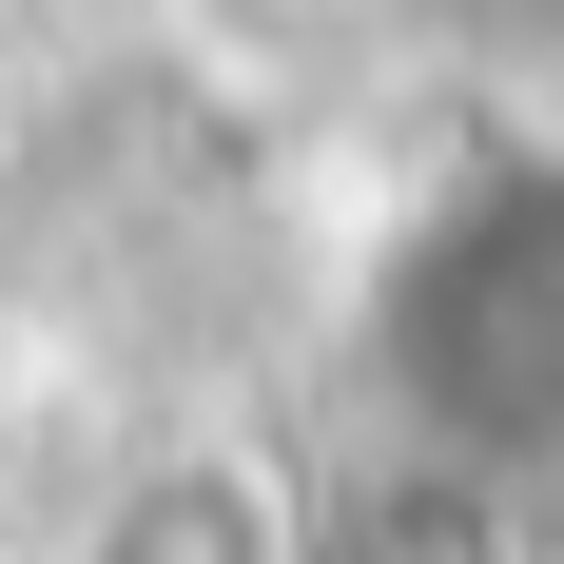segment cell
Returning a JSON list of instances; mask_svg holds the SVG:
<instances>
[{
    "mask_svg": "<svg viewBox=\"0 0 564 564\" xmlns=\"http://www.w3.org/2000/svg\"><path fill=\"white\" fill-rule=\"evenodd\" d=\"M78 564H292V507H273L253 448H156V467H117Z\"/></svg>",
    "mask_w": 564,
    "mask_h": 564,
    "instance_id": "6da1fadb",
    "label": "cell"
}]
</instances>
